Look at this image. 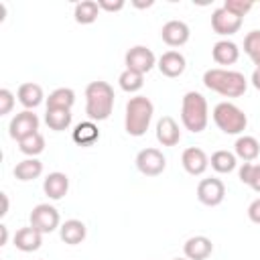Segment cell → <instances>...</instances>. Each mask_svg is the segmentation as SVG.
Here are the masks:
<instances>
[{
	"label": "cell",
	"mask_w": 260,
	"mask_h": 260,
	"mask_svg": "<svg viewBox=\"0 0 260 260\" xmlns=\"http://www.w3.org/2000/svg\"><path fill=\"white\" fill-rule=\"evenodd\" d=\"M203 85L223 98H240L248 89V79L240 71L215 67L203 73Z\"/></svg>",
	"instance_id": "6da1fadb"
},
{
	"label": "cell",
	"mask_w": 260,
	"mask_h": 260,
	"mask_svg": "<svg viewBox=\"0 0 260 260\" xmlns=\"http://www.w3.org/2000/svg\"><path fill=\"white\" fill-rule=\"evenodd\" d=\"M114 87L108 81H91L85 87V114L91 122L108 120L114 110Z\"/></svg>",
	"instance_id": "7a4b0ae2"
},
{
	"label": "cell",
	"mask_w": 260,
	"mask_h": 260,
	"mask_svg": "<svg viewBox=\"0 0 260 260\" xmlns=\"http://www.w3.org/2000/svg\"><path fill=\"white\" fill-rule=\"evenodd\" d=\"M154 114V106L146 95H134L126 104V116H124V128L130 136H144L150 120Z\"/></svg>",
	"instance_id": "3957f363"
},
{
	"label": "cell",
	"mask_w": 260,
	"mask_h": 260,
	"mask_svg": "<svg viewBox=\"0 0 260 260\" xmlns=\"http://www.w3.org/2000/svg\"><path fill=\"white\" fill-rule=\"evenodd\" d=\"M181 122L193 134H199L205 130V126L209 122V112H207V100L199 91H187L183 95Z\"/></svg>",
	"instance_id": "277c9868"
},
{
	"label": "cell",
	"mask_w": 260,
	"mask_h": 260,
	"mask_svg": "<svg viewBox=\"0 0 260 260\" xmlns=\"http://www.w3.org/2000/svg\"><path fill=\"white\" fill-rule=\"evenodd\" d=\"M213 122L223 134H240L248 126V118L244 110H240L232 102H219L213 108Z\"/></svg>",
	"instance_id": "5b68a950"
},
{
	"label": "cell",
	"mask_w": 260,
	"mask_h": 260,
	"mask_svg": "<svg viewBox=\"0 0 260 260\" xmlns=\"http://www.w3.org/2000/svg\"><path fill=\"white\" fill-rule=\"evenodd\" d=\"M28 219L30 225L41 234H51L59 228V211L49 203H39L37 207H32Z\"/></svg>",
	"instance_id": "8992f818"
},
{
	"label": "cell",
	"mask_w": 260,
	"mask_h": 260,
	"mask_svg": "<svg viewBox=\"0 0 260 260\" xmlns=\"http://www.w3.org/2000/svg\"><path fill=\"white\" fill-rule=\"evenodd\" d=\"M167 158L158 148H142L136 154V169L146 177H156L165 171Z\"/></svg>",
	"instance_id": "52a82bcc"
},
{
	"label": "cell",
	"mask_w": 260,
	"mask_h": 260,
	"mask_svg": "<svg viewBox=\"0 0 260 260\" xmlns=\"http://www.w3.org/2000/svg\"><path fill=\"white\" fill-rule=\"evenodd\" d=\"M124 63H126V69L144 75V73H148V71L156 65V57H154V53H152L148 47L136 45V47H132V49L126 53Z\"/></svg>",
	"instance_id": "ba28073f"
},
{
	"label": "cell",
	"mask_w": 260,
	"mask_h": 260,
	"mask_svg": "<svg viewBox=\"0 0 260 260\" xmlns=\"http://www.w3.org/2000/svg\"><path fill=\"white\" fill-rule=\"evenodd\" d=\"M8 132H10V136H12L16 142L22 140V138H26V136H30V134H35V132H39V116H37L35 112H30V110L18 112V114L10 120Z\"/></svg>",
	"instance_id": "9c48e42d"
},
{
	"label": "cell",
	"mask_w": 260,
	"mask_h": 260,
	"mask_svg": "<svg viewBox=\"0 0 260 260\" xmlns=\"http://www.w3.org/2000/svg\"><path fill=\"white\" fill-rule=\"evenodd\" d=\"M223 197H225V185L219 179L209 177V179L199 181V185H197V199L203 205L215 207V205H219L223 201Z\"/></svg>",
	"instance_id": "30bf717a"
},
{
	"label": "cell",
	"mask_w": 260,
	"mask_h": 260,
	"mask_svg": "<svg viewBox=\"0 0 260 260\" xmlns=\"http://www.w3.org/2000/svg\"><path fill=\"white\" fill-rule=\"evenodd\" d=\"M242 26V18L232 14L230 10H225L223 6L215 8L213 14H211V28L221 35V37H230V35H236Z\"/></svg>",
	"instance_id": "8fae6325"
},
{
	"label": "cell",
	"mask_w": 260,
	"mask_h": 260,
	"mask_svg": "<svg viewBox=\"0 0 260 260\" xmlns=\"http://www.w3.org/2000/svg\"><path fill=\"white\" fill-rule=\"evenodd\" d=\"M181 162H183V169H185L189 175H193V177L203 175L205 169L209 167V158H207V154H205L201 148H197V146H189V148H185L183 154H181Z\"/></svg>",
	"instance_id": "7c38bea8"
},
{
	"label": "cell",
	"mask_w": 260,
	"mask_h": 260,
	"mask_svg": "<svg viewBox=\"0 0 260 260\" xmlns=\"http://www.w3.org/2000/svg\"><path fill=\"white\" fill-rule=\"evenodd\" d=\"M189 26L183 20H169L160 28V37L169 47H183L189 41Z\"/></svg>",
	"instance_id": "4fadbf2b"
},
{
	"label": "cell",
	"mask_w": 260,
	"mask_h": 260,
	"mask_svg": "<svg viewBox=\"0 0 260 260\" xmlns=\"http://www.w3.org/2000/svg\"><path fill=\"white\" fill-rule=\"evenodd\" d=\"M156 67H158V71H160L162 75H167V77H179V75L185 71L187 61H185V57H183L179 51H167V53L160 55Z\"/></svg>",
	"instance_id": "5bb4252c"
},
{
	"label": "cell",
	"mask_w": 260,
	"mask_h": 260,
	"mask_svg": "<svg viewBox=\"0 0 260 260\" xmlns=\"http://www.w3.org/2000/svg\"><path fill=\"white\" fill-rule=\"evenodd\" d=\"M183 252H185V258L187 260H205L211 256L213 252V244L209 238L205 236H193L185 242L183 246Z\"/></svg>",
	"instance_id": "9a60e30c"
},
{
	"label": "cell",
	"mask_w": 260,
	"mask_h": 260,
	"mask_svg": "<svg viewBox=\"0 0 260 260\" xmlns=\"http://www.w3.org/2000/svg\"><path fill=\"white\" fill-rule=\"evenodd\" d=\"M156 140L162 146H175V144H179L181 130H179V124L171 116H162L156 122Z\"/></svg>",
	"instance_id": "2e32d148"
},
{
	"label": "cell",
	"mask_w": 260,
	"mask_h": 260,
	"mask_svg": "<svg viewBox=\"0 0 260 260\" xmlns=\"http://www.w3.org/2000/svg\"><path fill=\"white\" fill-rule=\"evenodd\" d=\"M43 191L53 201L63 199L67 195V191H69V179H67V175L65 173H49L47 179H45V183H43Z\"/></svg>",
	"instance_id": "e0dca14e"
},
{
	"label": "cell",
	"mask_w": 260,
	"mask_h": 260,
	"mask_svg": "<svg viewBox=\"0 0 260 260\" xmlns=\"http://www.w3.org/2000/svg\"><path fill=\"white\" fill-rule=\"evenodd\" d=\"M43 244V234L39 230H35L32 225L28 228H20L16 234H14V246L20 250V252H35L39 250Z\"/></svg>",
	"instance_id": "ac0fdd59"
},
{
	"label": "cell",
	"mask_w": 260,
	"mask_h": 260,
	"mask_svg": "<svg viewBox=\"0 0 260 260\" xmlns=\"http://www.w3.org/2000/svg\"><path fill=\"white\" fill-rule=\"evenodd\" d=\"M211 57L219 65H234L238 61V57H240V49H238V45L234 41H228V39L225 41H217L213 45V49H211Z\"/></svg>",
	"instance_id": "d6986e66"
},
{
	"label": "cell",
	"mask_w": 260,
	"mask_h": 260,
	"mask_svg": "<svg viewBox=\"0 0 260 260\" xmlns=\"http://www.w3.org/2000/svg\"><path fill=\"white\" fill-rule=\"evenodd\" d=\"M59 236H61V240H63L65 244L77 246V244H81V242L85 240L87 228H85V223L79 221V219H67V221L59 228Z\"/></svg>",
	"instance_id": "ffe728a7"
},
{
	"label": "cell",
	"mask_w": 260,
	"mask_h": 260,
	"mask_svg": "<svg viewBox=\"0 0 260 260\" xmlns=\"http://www.w3.org/2000/svg\"><path fill=\"white\" fill-rule=\"evenodd\" d=\"M71 138H73V142L79 144V146H91L93 142H98V138H100V130H98V126H95L91 120H87V122H79V124L73 128Z\"/></svg>",
	"instance_id": "44dd1931"
},
{
	"label": "cell",
	"mask_w": 260,
	"mask_h": 260,
	"mask_svg": "<svg viewBox=\"0 0 260 260\" xmlns=\"http://www.w3.org/2000/svg\"><path fill=\"white\" fill-rule=\"evenodd\" d=\"M234 154L238 156V158H242L244 162H252L254 158H258V154H260V142L254 138V136H240L238 140H236V144H234Z\"/></svg>",
	"instance_id": "7402d4cb"
},
{
	"label": "cell",
	"mask_w": 260,
	"mask_h": 260,
	"mask_svg": "<svg viewBox=\"0 0 260 260\" xmlns=\"http://www.w3.org/2000/svg\"><path fill=\"white\" fill-rule=\"evenodd\" d=\"M16 98L26 110H32L43 102V87L39 83H32V81L22 83L18 87V91H16Z\"/></svg>",
	"instance_id": "603a6c76"
},
{
	"label": "cell",
	"mask_w": 260,
	"mask_h": 260,
	"mask_svg": "<svg viewBox=\"0 0 260 260\" xmlns=\"http://www.w3.org/2000/svg\"><path fill=\"white\" fill-rule=\"evenodd\" d=\"M75 104V91L69 87H57L47 98V110H71Z\"/></svg>",
	"instance_id": "cb8c5ba5"
},
{
	"label": "cell",
	"mask_w": 260,
	"mask_h": 260,
	"mask_svg": "<svg viewBox=\"0 0 260 260\" xmlns=\"http://www.w3.org/2000/svg\"><path fill=\"white\" fill-rule=\"evenodd\" d=\"M98 14H100V4L95 0L77 2L75 8H73L75 22H79V24H91V22H95L98 20Z\"/></svg>",
	"instance_id": "d4e9b609"
},
{
	"label": "cell",
	"mask_w": 260,
	"mask_h": 260,
	"mask_svg": "<svg viewBox=\"0 0 260 260\" xmlns=\"http://www.w3.org/2000/svg\"><path fill=\"white\" fill-rule=\"evenodd\" d=\"M43 173V162L39 158H24L14 167V177L18 181H32L39 179Z\"/></svg>",
	"instance_id": "484cf974"
},
{
	"label": "cell",
	"mask_w": 260,
	"mask_h": 260,
	"mask_svg": "<svg viewBox=\"0 0 260 260\" xmlns=\"http://www.w3.org/2000/svg\"><path fill=\"white\" fill-rule=\"evenodd\" d=\"M45 122L51 130L61 132L71 126V110H47Z\"/></svg>",
	"instance_id": "4316f807"
},
{
	"label": "cell",
	"mask_w": 260,
	"mask_h": 260,
	"mask_svg": "<svg viewBox=\"0 0 260 260\" xmlns=\"http://www.w3.org/2000/svg\"><path fill=\"white\" fill-rule=\"evenodd\" d=\"M211 162V169L217 171V173H232L236 169V154L230 152V150H215L209 158Z\"/></svg>",
	"instance_id": "83f0119b"
},
{
	"label": "cell",
	"mask_w": 260,
	"mask_h": 260,
	"mask_svg": "<svg viewBox=\"0 0 260 260\" xmlns=\"http://www.w3.org/2000/svg\"><path fill=\"white\" fill-rule=\"evenodd\" d=\"M18 148H20V152L26 154L28 158H35L37 154H41V152L45 150V138H43L41 132H35V134H30V136L18 140Z\"/></svg>",
	"instance_id": "f1b7e54d"
},
{
	"label": "cell",
	"mask_w": 260,
	"mask_h": 260,
	"mask_svg": "<svg viewBox=\"0 0 260 260\" xmlns=\"http://www.w3.org/2000/svg\"><path fill=\"white\" fill-rule=\"evenodd\" d=\"M118 83H120V87H122L124 91L136 93V91H140L142 85H144V75H142V73H136V71H130V69H124V71L120 73V77H118Z\"/></svg>",
	"instance_id": "f546056e"
},
{
	"label": "cell",
	"mask_w": 260,
	"mask_h": 260,
	"mask_svg": "<svg viewBox=\"0 0 260 260\" xmlns=\"http://www.w3.org/2000/svg\"><path fill=\"white\" fill-rule=\"evenodd\" d=\"M240 181L248 187H252L256 193H260V165H252V162H244L240 167Z\"/></svg>",
	"instance_id": "4dcf8cb0"
},
{
	"label": "cell",
	"mask_w": 260,
	"mask_h": 260,
	"mask_svg": "<svg viewBox=\"0 0 260 260\" xmlns=\"http://www.w3.org/2000/svg\"><path fill=\"white\" fill-rule=\"evenodd\" d=\"M244 53L252 59L256 67H260V30H250L244 39Z\"/></svg>",
	"instance_id": "1f68e13d"
},
{
	"label": "cell",
	"mask_w": 260,
	"mask_h": 260,
	"mask_svg": "<svg viewBox=\"0 0 260 260\" xmlns=\"http://www.w3.org/2000/svg\"><path fill=\"white\" fill-rule=\"evenodd\" d=\"M252 2L250 0H225L223 2V8L225 10H230L232 14H236V16H244V14H248L250 10H252Z\"/></svg>",
	"instance_id": "d6a6232c"
},
{
	"label": "cell",
	"mask_w": 260,
	"mask_h": 260,
	"mask_svg": "<svg viewBox=\"0 0 260 260\" xmlns=\"http://www.w3.org/2000/svg\"><path fill=\"white\" fill-rule=\"evenodd\" d=\"M12 108H14V95H12L10 89L2 87V89H0V116L10 114Z\"/></svg>",
	"instance_id": "836d02e7"
},
{
	"label": "cell",
	"mask_w": 260,
	"mask_h": 260,
	"mask_svg": "<svg viewBox=\"0 0 260 260\" xmlns=\"http://www.w3.org/2000/svg\"><path fill=\"white\" fill-rule=\"evenodd\" d=\"M248 217H250V221H254V223L260 225V197L254 199V201L248 205Z\"/></svg>",
	"instance_id": "e575fe53"
},
{
	"label": "cell",
	"mask_w": 260,
	"mask_h": 260,
	"mask_svg": "<svg viewBox=\"0 0 260 260\" xmlns=\"http://www.w3.org/2000/svg\"><path fill=\"white\" fill-rule=\"evenodd\" d=\"M100 10H108V12H118L124 8V0H116V2H110V0H100Z\"/></svg>",
	"instance_id": "d590c367"
},
{
	"label": "cell",
	"mask_w": 260,
	"mask_h": 260,
	"mask_svg": "<svg viewBox=\"0 0 260 260\" xmlns=\"http://www.w3.org/2000/svg\"><path fill=\"white\" fill-rule=\"evenodd\" d=\"M250 81H252V85L260 91V67H256V69H254V73H252V79H250Z\"/></svg>",
	"instance_id": "8d00e7d4"
},
{
	"label": "cell",
	"mask_w": 260,
	"mask_h": 260,
	"mask_svg": "<svg viewBox=\"0 0 260 260\" xmlns=\"http://www.w3.org/2000/svg\"><path fill=\"white\" fill-rule=\"evenodd\" d=\"M0 197H2V211H0V215H6L8 213V195L0 193Z\"/></svg>",
	"instance_id": "74e56055"
},
{
	"label": "cell",
	"mask_w": 260,
	"mask_h": 260,
	"mask_svg": "<svg viewBox=\"0 0 260 260\" xmlns=\"http://www.w3.org/2000/svg\"><path fill=\"white\" fill-rule=\"evenodd\" d=\"M0 234H2V238H0V246H4V244L8 242V228H6V225H0Z\"/></svg>",
	"instance_id": "f35d334b"
},
{
	"label": "cell",
	"mask_w": 260,
	"mask_h": 260,
	"mask_svg": "<svg viewBox=\"0 0 260 260\" xmlns=\"http://www.w3.org/2000/svg\"><path fill=\"white\" fill-rule=\"evenodd\" d=\"M132 4H134L136 8H148V6H152V0H146V2H136V0H134Z\"/></svg>",
	"instance_id": "ab89813d"
},
{
	"label": "cell",
	"mask_w": 260,
	"mask_h": 260,
	"mask_svg": "<svg viewBox=\"0 0 260 260\" xmlns=\"http://www.w3.org/2000/svg\"><path fill=\"white\" fill-rule=\"evenodd\" d=\"M175 260H187V258H175Z\"/></svg>",
	"instance_id": "60d3db41"
}]
</instances>
